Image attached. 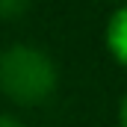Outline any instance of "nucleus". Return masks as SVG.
<instances>
[{
    "instance_id": "1",
    "label": "nucleus",
    "mask_w": 127,
    "mask_h": 127,
    "mask_svg": "<svg viewBox=\"0 0 127 127\" xmlns=\"http://www.w3.org/2000/svg\"><path fill=\"white\" fill-rule=\"evenodd\" d=\"M59 74L53 59L32 44H9L0 50V92L21 103L35 106L56 92Z\"/></svg>"
},
{
    "instance_id": "2",
    "label": "nucleus",
    "mask_w": 127,
    "mask_h": 127,
    "mask_svg": "<svg viewBox=\"0 0 127 127\" xmlns=\"http://www.w3.org/2000/svg\"><path fill=\"white\" fill-rule=\"evenodd\" d=\"M106 47L109 53L127 68V6L115 9L106 24Z\"/></svg>"
},
{
    "instance_id": "3",
    "label": "nucleus",
    "mask_w": 127,
    "mask_h": 127,
    "mask_svg": "<svg viewBox=\"0 0 127 127\" xmlns=\"http://www.w3.org/2000/svg\"><path fill=\"white\" fill-rule=\"evenodd\" d=\"M32 0H0V21H18L30 12Z\"/></svg>"
},
{
    "instance_id": "4",
    "label": "nucleus",
    "mask_w": 127,
    "mask_h": 127,
    "mask_svg": "<svg viewBox=\"0 0 127 127\" xmlns=\"http://www.w3.org/2000/svg\"><path fill=\"white\" fill-rule=\"evenodd\" d=\"M0 127H24L15 115H0Z\"/></svg>"
},
{
    "instance_id": "5",
    "label": "nucleus",
    "mask_w": 127,
    "mask_h": 127,
    "mask_svg": "<svg viewBox=\"0 0 127 127\" xmlns=\"http://www.w3.org/2000/svg\"><path fill=\"white\" fill-rule=\"evenodd\" d=\"M118 121H121V127H127V95L121 97V109H118Z\"/></svg>"
}]
</instances>
